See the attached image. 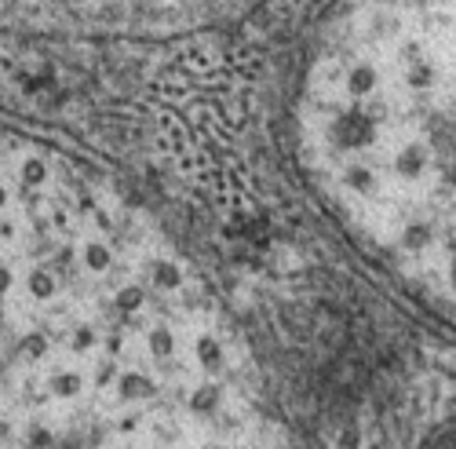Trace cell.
<instances>
[{
	"label": "cell",
	"mask_w": 456,
	"mask_h": 449,
	"mask_svg": "<svg viewBox=\"0 0 456 449\" xmlns=\"http://www.w3.org/2000/svg\"><path fill=\"white\" fill-rule=\"evenodd\" d=\"M252 369L110 183L0 132V449H263Z\"/></svg>",
	"instance_id": "cell-1"
},
{
	"label": "cell",
	"mask_w": 456,
	"mask_h": 449,
	"mask_svg": "<svg viewBox=\"0 0 456 449\" xmlns=\"http://www.w3.org/2000/svg\"><path fill=\"white\" fill-rule=\"evenodd\" d=\"M296 118L339 223L456 325V0H339Z\"/></svg>",
	"instance_id": "cell-2"
}]
</instances>
